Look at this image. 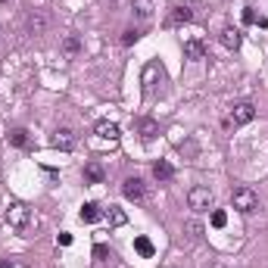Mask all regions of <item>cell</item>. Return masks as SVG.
I'll return each mask as SVG.
<instances>
[{
	"label": "cell",
	"mask_w": 268,
	"mask_h": 268,
	"mask_svg": "<svg viewBox=\"0 0 268 268\" xmlns=\"http://www.w3.org/2000/svg\"><path fill=\"white\" fill-rule=\"evenodd\" d=\"M137 38H141V31H137V28H128V31L122 34V44H125V47H131Z\"/></svg>",
	"instance_id": "cb8c5ba5"
},
{
	"label": "cell",
	"mask_w": 268,
	"mask_h": 268,
	"mask_svg": "<svg viewBox=\"0 0 268 268\" xmlns=\"http://www.w3.org/2000/svg\"><path fill=\"white\" fill-rule=\"evenodd\" d=\"M106 218H109V225H112V228H122L125 221H128L125 209H119V206H109V209H106Z\"/></svg>",
	"instance_id": "e0dca14e"
},
{
	"label": "cell",
	"mask_w": 268,
	"mask_h": 268,
	"mask_svg": "<svg viewBox=\"0 0 268 268\" xmlns=\"http://www.w3.org/2000/svg\"><path fill=\"white\" fill-rule=\"evenodd\" d=\"M85 181L88 184H100L103 181V166H100V162H88V166H85Z\"/></svg>",
	"instance_id": "9a60e30c"
},
{
	"label": "cell",
	"mask_w": 268,
	"mask_h": 268,
	"mask_svg": "<svg viewBox=\"0 0 268 268\" xmlns=\"http://www.w3.org/2000/svg\"><path fill=\"white\" fill-rule=\"evenodd\" d=\"M181 22H193V9L190 6H172V13L166 19V25H181Z\"/></svg>",
	"instance_id": "30bf717a"
},
{
	"label": "cell",
	"mask_w": 268,
	"mask_h": 268,
	"mask_svg": "<svg viewBox=\"0 0 268 268\" xmlns=\"http://www.w3.org/2000/svg\"><path fill=\"white\" fill-rule=\"evenodd\" d=\"M169 81V75H166V69H162V63H147L144 66V75H141V85H144V94L147 97H156V94H162V85Z\"/></svg>",
	"instance_id": "6da1fadb"
},
{
	"label": "cell",
	"mask_w": 268,
	"mask_h": 268,
	"mask_svg": "<svg viewBox=\"0 0 268 268\" xmlns=\"http://www.w3.org/2000/svg\"><path fill=\"white\" fill-rule=\"evenodd\" d=\"M47 28H50V16L44 9H31L25 19V34H44Z\"/></svg>",
	"instance_id": "8992f818"
},
{
	"label": "cell",
	"mask_w": 268,
	"mask_h": 268,
	"mask_svg": "<svg viewBox=\"0 0 268 268\" xmlns=\"http://www.w3.org/2000/svg\"><path fill=\"white\" fill-rule=\"evenodd\" d=\"M3 218H6V225L13 228V231H22L31 221V212H28V206L25 203H19V200H13L6 206V212H3Z\"/></svg>",
	"instance_id": "3957f363"
},
{
	"label": "cell",
	"mask_w": 268,
	"mask_h": 268,
	"mask_svg": "<svg viewBox=\"0 0 268 268\" xmlns=\"http://www.w3.org/2000/svg\"><path fill=\"white\" fill-rule=\"evenodd\" d=\"M187 206L193 209V212L209 209V206H212V190H209V187H190L187 190Z\"/></svg>",
	"instance_id": "5b68a950"
},
{
	"label": "cell",
	"mask_w": 268,
	"mask_h": 268,
	"mask_svg": "<svg viewBox=\"0 0 268 268\" xmlns=\"http://www.w3.org/2000/svg\"><path fill=\"white\" fill-rule=\"evenodd\" d=\"M134 250L144 256V259H150L156 250H153V243H150V237H134Z\"/></svg>",
	"instance_id": "44dd1931"
},
{
	"label": "cell",
	"mask_w": 268,
	"mask_h": 268,
	"mask_svg": "<svg viewBox=\"0 0 268 268\" xmlns=\"http://www.w3.org/2000/svg\"><path fill=\"white\" fill-rule=\"evenodd\" d=\"M184 56H187V60H206V44L200 38L184 41Z\"/></svg>",
	"instance_id": "8fae6325"
},
{
	"label": "cell",
	"mask_w": 268,
	"mask_h": 268,
	"mask_svg": "<svg viewBox=\"0 0 268 268\" xmlns=\"http://www.w3.org/2000/svg\"><path fill=\"white\" fill-rule=\"evenodd\" d=\"M225 225H228V215L221 212V209H215L212 212V228H225Z\"/></svg>",
	"instance_id": "d4e9b609"
},
{
	"label": "cell",
	"mask_w": 268,
	"mask_h": 268,
	"mask_svg": "<svg viewBox=\"0 0 268 268\" xmlns=\"http://www.w3.org/2000/svg\"><path fill=\"white\" fill-rule=\"evenodd\" d=\"M109 259H112V253L103 247V243H97V247H94V265H97V268H106Z\"/></svg>",
	"instance_id": "ac0fdd59"
},
{
	"label": "cell",
	"mask_w": 268,
	"mask_h": 268,
	"mask_svg": "<svg viewBox=\"0 0 268 268\" xmlns=\"http://www.w3.org/2000/svg\"><path fill=\"white\" fill-rule=\"evenodd\" d=\"M243 22H247V25H253V22H256V13H253V9H243Z\"/></svg>",
	"instance_id": "484cf974"
},
{
	"label": "cell",
	"mask_w": 268,
	"mask_h": 268,
	"mask_svg": "<svg viewBox=\"0 0 268 268\" xmlns=\"http://www.w3.org/2000/svg\"><path fill=\"white\" fill-rule=\"evenodd\" d=\"M240 41H243V38H240V28H231V25H228L225 31H221V44H225L228 50H237Z\"/></svg>",
	"instance_id": "5bb4252c"
},
{
	"label": "cell",
	"mask_w": 268,
	"mask_h": 268,
	"mask_svg": "<svg viewBox=\"0 0 268 268\" xmlns=\"http://www.w3.org/2000/svg\"><path fill=\"white\" fill-rule=\"evenodd\" d=\"M0 268H13V262H9V259H0Z\"/></svg>",
	"instance_id": "83f0119b"
},
{
	"label": "cell",
	"mask_w": 268,
	"mask_h": 268,
	"mask_svg": "<svg viewBox=\"0 0 268 268\" xmlns=\"http://www.w3.org/2000/svg\"><path fill=\"white\" fill-rule=\"evenodd\" d=\"M78 50H81V41L75 38V34H69V38L63 41V53H66V56H75Z\"/></svg>",
	"instance_id": "603a6c76"
},
{
	"label": "cell",
	"mask_w": 268,
	"mask_h": 268,
	"mask_svg": "<svg viewBox=\"0 0 268 268\" xmlns=\"http://www.w3.org/2000/svg\"><path fill=\"white\" fill-rule=\"evenodd\" d=\"M122 193L128 196V200H144V181L141 178H125V184H122Z\"/></svg>",
	"instance_id": "ba28073f"
},
{
	"label": "cell",
	"mask_w": 268,
	"mask_h": 268,
	"mask_svg": "<svg viewBox=\"0 0 268 268\" xmlns=\"http://www.w3.org/2000/svg\"><path fill=\"white\" fill-rule=\"evenodd\" d=\"M0 3H9V0H0Z\"/></svg>",
	"instance_id": "f1b7e54d"
},
{
	"label": "cell",
	"mask_w": 268,
	"mask_h": 268,
	"mask_svg": "<svg viewBox=\"0 0 268 268\" xmlns=\"http://www.w3.org/2000/svg\"><path fill=\"white\" fill-rule=\"evenodd\" d=\"M184 234H187L190 240H200L203 237V225L196 218H187V221H184Z\"/></svg>",
	"instance_id": "ffe728a7"
},
{
	"label": "cell",
	"mask_w": 268,
	"mask_h": 268,
	"mask_svg": "<svg viewBox=\"0 0 268 268\" xmlns=\"http://www.w3.org/2000/svg\"><path fill=\"white\" fill-rule=\"evenodd\" d=\"M97 137H103V141H119L122 137V131H119V125L115 122H109V119H103V122H97Z\"/></svg>",
	"instance_id": "9c48e42d"
},
{
	"label": "cell",
	"mask_w": 268,
	"mask_h": 268,
	"mask_svg": "<svg viewBox=\"0 0 268 268\" xmlns=\"http://www.w3.org/2000/svg\"><path fill=\"white\" fill-rule=\"evenodd\" d=\"M56 150H63V153H69V150L75 147V131H69V128H60V131L53 134V141H50Z\"/></svg>",
	"instance_id": "52a82bcc"
},
{
	"label": "cell",
	"mask_w": 268,
	"mask_h": 268,
	"mask_svg": "<svg viewBox=\"0 0 268 268\" xmlns=\"http://www.w3.org/2000/svg\"><path fill=\"white\" fill-rule=\"evenodd\" d=\"M100 215H103V209L97 203H85V206H81V221H88V225H94Z\"/></svg>",
	"instance_id": "2e32d148"
},
{
	"label": "cell",
	"mask_w": 268,
	"mask_h": 268,
	"mask_svg": "<svg viewBox=\"0 0 268 268\" xmlns=\"http://www.w3.org/2000/svg\"><path fill=\"white\" fill-rule=\"evenodd\" d=\"M256 119V106L250 100H240V103H234L231 106V125L234 128H240V125H250Z\"/></svg>",
	"instance_id": "277c9868"
},
{
	"label": "cell",
	"mask_w": 268,
	"mask_h": 268,
	"mask_svg": "<svg viewBox=\"0 0 268 268\" xmlns=\"http://www.w3.org/2000/svg\"><path fill=\"white\" fill-rule=\"evenodd\" d=\"M9 144L13 147H28V131L25 128H13V131H9Z\"/></svg>",
	"instance_id": "7402d4cb"
},
{
	"label": "cell",
	"mask_w": 268,
	"mask_h": 268,
	"mask_svg": "<svg viewBox=\"0 0 268 268\" xmlns=\"http://www.w3.org/2000/svg\"><path fill=\"white\" fill-rule=\"evenodd\" d=\"M60 243H63V247H69V243H72V234H66V231H63V234H60Z\"/></svg>",
	"instance_id": "4316f807"
},
{
	"label": "cell",
	"mask_w": 268,
	"mask_h": 268,
	"mask_svg": "<svg viewBox=\"0 0 268 268\" xmlns=\"http://www.w3.org/2000/svg\"><path fill=\"white\" fill-rule=\"evenodd\" d=\"M131 13H134V19L150 22V19H153V0H134V3H131Z\"/></svg>",
	"instance_id": "7c38bea8"
},
{
	"label": "cell",
	"mask_w": 268,
	"mask_h": 268,
	"mask_svg": "<svg viewBox=\"0 0 268 268\" xmlns=\"http://www.w3.org/2000/svg\"><path fill=\"white\" fill-rule=\"evenodd\" d=\"M153 178L156 181H172L175 178V166H172L169 159H159L156 166H153Z\"/></svg>",
	"instance_id": "4fadbf2b"
},
{
	"label": "cell",
	"mask_w": 268,
	"mask_h": 268,
	"mask_svg": "<svg viewBox=\"0 0 268 268\" xmlns=\"http://www.w3.org/2000/svg\"><path fill=\"white\" fill-rule=\"evenodd\" d=\"M231 206H234L240 215H250V212L259 209V196H256L253 187H234V193H231Z\"/></svg>",
	"instance_id": "7a4b0ae2"
},
{
	"label": "cell",
	"mask_w": 268,
	"mask_h": 268,
	"mask_svg": "<svg viewBox=\"0 0 268 268\" xmlns=\"http://www.w3.org/2000/svg\"><path fill=\"white\" fill-rule=\"evenodd\" d=\"M137 128H141V137H144V141H153L156 131H159L153 119H141V122H137Z\"/></svg>",
	"instance_id": "d6986e66"
}]
</instances>
